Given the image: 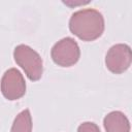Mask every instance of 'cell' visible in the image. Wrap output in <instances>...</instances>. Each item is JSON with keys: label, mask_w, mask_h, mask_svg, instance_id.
Instances as JSON below:
<instances>
[{"label": "cell", "mask_w": 132, "mask_h": 132, "mask_svg": "<svg viewBox=\"0 0 132 132\" xmlns=\"http://www.w3.org/2000/svg\"><path fill=\"white\" fill-rule=\"evenodd\" d=\"M105 28L102 13L94 8H84L73 12L69 20V29L72 34L84 41L99 38Z\"/></svg>", "instance_id": "1"}, {"label": "cell", "mask_w": 132, "mask_h": 132, "mask_svg": "<svg viewBox=\"0 0 132 132\" xmlns=\"http://www.w3.org/2000/svg\"><path fill=\"white\" fill-rule=\"evenodd\" d=\"M15 63L25 71L32 81L39 80L43 73V62L40 55L27 44H19L13 50Z\"/></svg>", "instance_id": "2"}, {"label": "cell", "mask_w": 132, "mask_h": 132, "mask_svg": "<svg viewBox=\"0 0 132 132\" xmlns=\"http://www.w3.org/2000/svg\"><path fill=\"white\" fill-rule=\"evenodd\" d=\"M51 57L57 65L61 67H70L79 60L80 50L75 39L72 37H64L53 45Z\"/></svg>", "instance_id": "3"}, {"label": "cell", "mask_w": 132, "mask_h": 132, "mask_svg": "<svg viewBox=\"0 0 132 132\" xmlns=\"http://www.w3.org/2000/svg\"><path fill=\"white\" fill-rule=\"evenodd\" d=\"M132 61L131 47L126 43H117L109 47L105 55L106 68L116 74L128 70Z\"/></svg>", "instance_id": "4"}, {"label": "cell", "mask_w": 132, "mask_h": 132, "mask_svg": "<svg viewBox=\"0 0 132 132\" xmlns=\"http://www.w3.org/2000/svg\"><path fill=\"white\" fill-rule=\"evenodd\" d=\"M1 93L10 101L22 98L26 93V81L23 74L16 68L6 70L1 79Z\"/></svg>", "instance_id": "5"}, {"label": "cell", "mask_w": 132, "mask_h": 132, "mask_svg": "<svg viewBox=\"0 0 132 132\" xmlns=\"http://www.w3.org/2000/svg\"><path fill=\"white\" fill-rule=\"evenodd\" d=\"M103 126L106 132H130V122L120 110L107 113L103 119Z\"/></svg>", "instance_id": "6"}, {"label": "cell", "mask_w": 132, "mask_h": 132, "mask_svg": "<svg viewBox=\"0 0 132 132\" xmlns=\"http://www.w3.org/2000/svg\"><path fill=\"white\" fill-rule=\"evenodd\" d=\"M10 132H32V117L29 109L22 110L14 118Z\"/></svg>", "instance_id": "7"}, {"label": "cell", "mask_w": 132, "mask_h": 132, "mask_svg": "<svg viewBox=\"0 0 132 132\" xmlns=\"http://www.w3.org/2000/svg\"><path fill=\"white\" fill-rule=\"evenodd\" d=\"M77 132H101L94 122H84L77 127Z\"/></svg>", "instance_id": "8"}]
</instances>
